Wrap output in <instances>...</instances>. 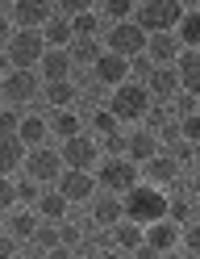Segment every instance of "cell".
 Listing matches in <instances>:
<instances>
[{"label":"cell","instance_id":"1","mask_svg":"<svg viewBox=\"0 0 200 259\" xmlns=\"http://www.w3.org/2000/svg\"><path fill=\"white\" fill-rule=\"evenodd\" d=\"M167 218V192H159L155 184H138L121 197V222H133V226H155Z\"/></svg>","mask_w":200,"mask_h":259},{"label":"cell","instance_id":"2","mask_svg":"<svg viewBox=\"0 0 200 259\" xmlns=\"http://www.w3.org/2000/svg\"><path fill=\"white\" fill-rule=\"evenodd\" d=\"M183 17V5H175V0H142V5H133V25L142 29L146 38L155 34H175V25Z\"/></svg>","mask_w":200,"mask_h":259},{"label":"cell","instance_id":"3","mask_svg":"<svg viewBox=\"0 0 200 259\" xmlns=\"http://www.w3.org/2000/svg\"><path fill=\"white\" fill-rule=\"evenodd\" d=\"M46 55V42H42V29H17V34H9L5 42V59L13 71H33Z\"/></svg>","mask_w":200,"mask_h":259},{"label":"cell","instance_id":"4","mask_svg":"<svg viewBox=\"0 0 200 259\" xmlns=\"http://www.w3.org/2000/svg\"><path fill=\"white\" fill-rule=\"evenodd\" d=\"M92 180L105 188V192L121 197V192L138 188V163H129V159H105V163H100V171L92 176Z\"/></svg>","mask_w":200,"mask_h":259},{"label":"cell","instance_id":"5","mask_svg":"<svg viewBox=\"0 0 200 259\" xmlns=\"http://www.w3.org/2000/svg\"><path fill=\"white\" fill-rule=\"evenodd\" d=\"M146 109H150V92L142 84H121L113 92V105H109V113L117 121H142Z\"/></svg>","mask_w":200,"mask_h":259},{"label":"cell","instance_id":"6","mask_svg":"<svg viewBox=\"0 0 200 259\" xmlns=\"http://www.w3.org/2000/svg\"><path fill=\"white\" fill-rule=\"evenodd\" d=\"M105 46H109V55L138 59V55H146V34H142V29L133 25V21H121V25H109Z\"/></svg>","mask_w":200,"mask_h":259},{"label":"cell","instance_id":"7","mask_svg":"<svg viewBox=\"0 0 200 259\" xmlns=\"http://www.w3.org/2000/svg\"><path fill=\"white\" fill-rule=\"evenodd\" d=\"M21 167H25V176L33 184H50V180L63 176V159H59V151H50V147H33V151H25Z\"/></svg>","mask_w":200,"mask_h":259},{"label":"cell","instance_id":"8","mask_svg":"<svg viewBox=\"0 0 200 259\" xmlns=\"http://www.w3.org/2000/svg\"><path fill=\"white\" fill-rule=\"evenodd\" d=\"M59 159H63V167H67V171H92L100 155H96V142L79 134V138H67V142H63Z\"/></svg>","mask_w":200,"mask_h":259},{"label":"cell","instance_id":"9","mask_svg":"<svg viewBox=\"0 0 200 259\" xmlns=\"http://www.w3.org/2000/svg\"><path fill=\"white\" fill-rule=\"evenodd\" d=\"M42 96V84H38V71H9L5 75V101L13 105H29Z\"/></svg>","mask_w":200,"mask_h":259},{"label":"cell","instance_id":"10","mask_svg":"<svg viewBox=\"0 0 200 259\" xmlns=\"http://www.w3.org/2000/svg\"><path fill=\"white\" fill-rule=\"evenodd\" d=\"M59 197H63L67 205L92 201V197H96V180H92V171H63V176H59Z\"/></svg>","mask_w":200,"mask_h":259},{"label":"cell","instance_id":"11","mask_svg":"<svg viewBox=\"0 0 200 259\" xmlns=\"http://www.w3.org/2000/svg\"><path fill=\"white\" fill-rule=\"evenodd\" d=\"M92 75L100 79V84H109V88H121L125 79H129V59H121V55H109V51H100V59L92 63Z\"/></svg>","mask_w":200,"mask_h":259},{"label":"cell","instance_id":"12","mask_svg":"<svg viewBox=\"0 0 200 259\" xmlns=\"http://www.w3.org/2000/svg\"><path fill=\"white\" fill-rule=\"evenodd\" d=\"M50 17H55V5H42V0H17L13 5V25L21 29H42Z\"/></svg>","mask_w":200,"mask_h":259},{"label":"cell","instance_id":"13","mask_svg":"<svg viewBox=\"0 0 200 259\" xmlns=\"http://www.w3.org/2000/svg\"><path fill=\"white\" fill-rule=\"evenodd\" d=\"M171 67H175V75H179V92L196 96V92H200V51H179Z\"/></svg>","mask_w":200,"mask_h":259},{"label":"cell","instance_id":"14","mask_svg":"<svg viewBox=\"0 0 200 259\" xmlns=\"http://www.w3.org/2000/svg\"><path fill=\"white\" fill-rule=\"evenodd\" d=\"M142 242H146V247H155L159 255H167L179 242V226L171 218H163V222H155V226H146V230H142Z\"/></svg>","mask_w":200,"mask_h":259},{"label":"cell","instance_id":"15","mask_svg":"<svg viewBox=\"0 0 200 259\" xmlns=\"http://www.w3.org/2000/svg\"><path fill=\"white\" fill-rule=\"evenodd\" d=\"M125 155H129V163H150V159L159 155V138L150 134V130H133L125 138Z\"/></svg>","mask_w":200,"mask_h":259},{"label":"cell","instance_id":"16","mask_svg":"<svg viewBox=\"0 0 200 259\" xmlns=\"http://www.w3.org/2000/svg\"><path fill=\"white\" fill-rule=\"evenodd\" d=\"M146 55H150V63H155V67H171L175 55H179L175 34H155V38H146Z\"/></svg>","mask_w":200,"mask_h":259},{"label":"cell","instance_id":"17","mask_svg":"<svg viewBox=\"0 0 200 259\" xmlns=\"http://www.w3.org/2000/svg\"><path fill=\"white\" fill-rule=\"evenodd\" d=\"M146 92L159 96V101H171V96L179 92V75H175V67H155V71H150V79H146Z\"/></svg>","mask_w":200,"mask_h":259},{"label":"cell","instance_id":"18","mask_svg":"<svg viewBox=\"0 0 200 259\" xmlns=\"http://www.w3.org/2000/svg\"><path fill=\"white\" fill-rule=\"evenodd\" d=\"M92 222H96V226H105V230H109V226H117V222H121V197H113V192H100V197L92 201Z\"/></svg>","mask_w":200,"mask_h":259},{"label":"cell","instance_id":"19","mask_svg":"<svg viewBox=\"0 0 200 259\" xmlns=\"http://www.w3.org/2000/svg\"><path fill=\"white\" fill-rule=\"evenodd\" d=\"M38 67H42V79H46V84H63V79L71 75V59H67V51H46Z\"/></svg>","mask_w":200,"mask_h":259},{"label":"cell","instance_id":"20","mask_svg":"<svg viewBox=\"0 0 200 259\" xmlns=\"http://www.w3.org/2000/svg\"><path fill=\"white\" fill-rule=\"evenodd\" d=\"M21 159H25L21 138L17 134H0V176H5V180H9V171L21 167Z\"/></svg>","mask_w":200,"mask_h":259},{"label":"cell","instance_id":"21","mask_svg":"<svg viewBox=\"0 0 200 259\" xmlns=\"http://www.w3.org/2000/svg\"><path fill=\"white\" fill-rule=\"evenodd\" d=\"M46 134H50V125H46V117H25V121H17V138H21V147H46Z\"/></svg>","mask_w":200,"mask_h":259},{"label":"cell","instance_id":"22","mask_svg":"<svg viewBox=\"0 0 200 259\" xmlns=\"http://www.w3.org/2000/svg\"><path fill=\"white\" fill-rule=\"evenodd\" d=\"M42 42H46V51H67V46H71V21L67 17H50L42 25Z\"/></svg>","mask_w":200,"mask_h":259},{"label":"cell","instance_id":"23","mask_svg":"<svg viewBox=\"0 0 200 259\" xmlns=\"http://www.w3.org/2000/svg\"><path fill=\"white\" fill-rule=\"evenodd\" d=\"M146 176H150L155 184H175V180H179V163H175L171 155H155V159L146 163Z\"/></svg>","mask_w":200,"mask_h":259},{"label":"cell","instance_id":"24","mask_svg":"<svg viewBox=\"0 0 200 259\" xmlns=\"http://www.w3.org/2000/svg\"><path fill=\"white\" fill-rule=\"evenodd\" d=\"M46 125H50V134H59L63 142L83 134V121L75 117V109H59V113H55V121H46Z\"/></svg>","mask_w":200,"mask_h":259},{"label":"cell","instance_id":"25","mask_svg":"<svg viewBox=\"0 0 200 259\" xmlns=\"http://www.w3.org/2000/svg\"><path fill=\"white\" fill-rule=\"evenodd\" d=\"M175 42H183V46H188V51H196V46H200V13H196V9H188V13H183V17H179Z\"/></svg>","mask_w":200,"mask_h":259},{"label":"cell","instance_id":"26","mask_svg":"<svg viewBox=\"0 0 200 259\" xmlns=\"http://www.w3.org/2000/svg\"><path fill=\"white\" fill-rule=\"evenodd\" d=\"M96 34H100V21L92 17V13L71 17V38H75V42H96Z\"/></svg>","mask_w":200,"mask_h":259},{"label":"cell","instance_id":"27","mask_svg":"<svg viewBox=\"0 0 200 259\" xmlns=\"http://www.w3.org/2000/svg\"><path fill=\"white\" fill-rule=\"evenodd\" d=\"M113 242H117V247H125V251L142 247V226H133V222H117V226H113Z\"/></svg>","mask_w":200,"mask_h":259},{"label":"cell","instance_id":"28","mask_svg":"<svg viewBox=\"0 0 200 259\" xmlns=\"http://www.w3.org/2000/svg\"><path fill=\"white\" fill-rule=\"evenodd\" d=\"M42 96H46L55 109H71V101H75V84H67V79H63V84H46Z\"/></svg>","mask_w":200,"mask_h":259},{"label":"cell","instance_id":"29","mask_svg":"<svg viewBox=\"0 0 200 259\" xmlns=\"http://www.w3.org/2000/svg\"><path fill=\"white\" fill-rule=\"evenodd\" d=\"M38 213H42L46 222H63V213H67V201L59 197V192H42V197H38Z\"/></svg>","mask_w":200,"mask_h":259},{"label":"cell","instance_id":"30","mask_svg":"<svg viewBox=\"0 0 200 259\" xmlns=\"http://www.w3.org/2000/svg\"><path fill=\"white\" fill-rule=\"evenodd\" d=\"M67 59H71V67L75 63H96L100 59V42H71L67 46Z\"/></svg>","mask_w":200,"mask_h":259},{"label":"cell","instance_id":"31","mask_svg":"<svg viewBox=\"0 0 200 259\" xmlns=\"http://www.w3.org/2000/svg\"><path fill=\"white\" fill-rule=\"evenodd\" d=\"M33 230H38V218H33V213H17V218L9 222V238H13V242L33 238Z\"/></svg>","mask_w":200,"mask_h":259},{"label":"cell","instance_id":"32","mask_svg":"<svg viewBox=\"0 0 200 259\" xmlns=\"http://www.w3.org/2000/svg\"><path fill=\"white\" fill-rule=\"evenodd\" d=\"M55 230H59V247H67V251H75L79 242H83V234H79L75 222H55Z\"/></svg>","mask_w":200,"mask_h":259},{"label":"cell","instance_id":"33","mask_svg":"<svg viewBox=\"0 0 200 259\" xmlns=\"http://www.w3.org/2000/svg\"><path fill=\"white\" fill-rule=\"evenodd\" d=\"M100 9H105V17H113V25H121V21L133 17V5H129V0H105Z\"/></svg>","mask_w":200,"mask_h":259},{"label":"cell","instance_id":"34","mask_svg":"<svg viewBox=\"0 0 200 259\" xmlns=\"http://www.w3.org/2000/svg\"><path fill=\"white\" fill-rule=\"evenodd\" d=\"M150 71H155V63H150L146 55H138V59H129V84H142V88H146V79H150Z\"/></svg>","mask_w":200,"mask_h":259},{"label":"cell","instance_id":"35","mask_svg":"<svg viewBox=\"0 0 200 259\" xmlns=\"http://www.w3.org/2000/svg\"><path fill=\"white\" fill-rule=\"evenodd\" d=\"M33 242H38V251L46 255V251H55L59 247V230H55V226H42L38 222V230H33Z\"/></svg>","mask_w":200,"mask_h":259},{"label":"cell","instance_id":"36","mask_svg":"<svg viewBox=\"0 0 200 259\" xmlns=\"http://www.w3.org/2000/svg\"><path fill=\"white\" fill-rule=\"evenodd\" d=\"M167 218H171L175 226H179V222H188V218H192V197H175V201H167Z\"/></svg>","mask_w":200,"mask_h":259},{"label":"cell","instance_id":"37","mask_svg":"<svg viewBox=\"0 0 200 259\" xmlns=\"http://www.w3.org/2000/svg\"><path fill=\"white\" fill-rule=\"evenodd\" d=\"M92 125H96V130H100V134H105V138H113L117 130H121V125H117V117H113L109 109H96V117H92Z\"/></svg>","mask_w":200,"mask_h":259},{"label":"cell","instance_id":"38","mask_svg":"<svg viewBox=\"0 0 200 259\" xmlns=\"http://www.w3.org/2000/svg\"><path fill=\"white\" fill-rule=\"evenodd\" d=\"M13 201H17V188L5 180V176H0V213H5V209H13Z\"/></svg>","mask_w":200,"mask_h":259},{"label":"cell","instance_id":"39","mask_svg":"<svg viewBox=\"0 0 200 259\" xmlns=\"http://www.w3.org/2000/svg\"><path fill=\"white\" fill-rule=\"evenodd\" d=\"M38 197H42V192H38V184H33V180H25L21 188H17V201H25V205H38Z\"/></svg>","mask_w":200,"mask_h":259},{"label":"cell","instance_id":"40","mask_svg":"<svg viewBox=\"0 0 200 259\" xmlns=\"http://www.w3.org/2000/svg\"><path fill=\"white\" fill-rule=\"evenodd\" d=\"M105 155H109V159H121V155H125V138H121V134L105 138Z\"/></svg>","mask_w":200,"mask_h":259},{"label":"cell","instance_id":"41","mask_svg":"<svg viewBox=\"0 0 200 259\" xmlns=\"http://www.w3.org/2000/svg\"><path fill=\"white\" fill-rule=\"evenodd\" d=\"M171 101H175V109L183 113V117H196V96L183 92V96H171Z\"/></svg>","mask_w":200,"mask_h":259},{"label":"cell","instance_id":"42","mask_svg":"<svg viewBox=\"0 0 200 259\" xmlns=\"http://www.w3.org/2000/svg\"><path fill=\"white\" fill-rule=\"evenodd\" d=\"M183 242H188V259H196V255H200V230H196V226H188Z\"/></svg>","mask_w":200,"mask_h":259},{"label":"cell","instance_id":"43","mask_svg":"<svg viewBox=\"0 0 200 259\" xmlns=\"http://www.w3.org/2000/svg\"><path fill=\"white\" fill-rule=\"evenodd\" d=\"M142 121H146V125H159V130H163V125H167V109H146V117H142Z\"/></svg>","mask_w":200,"mask_h":259},{"label":"cell","instance_id":"44","mask_svg":"<svg viewBox=\"0 0 200 259\" xmlns=\"http://www.w3.org/2000/svg\"><path fill=\"white\" fill-rule=\"evenodd\" d=\"M0 134H17V113H0Z\"/></svg>","mask_w":200,"mask_h":259},{"label":"cell","instance_id":"45","mask_svg":"<svg viewBox=\"0 0 200 259\" xmlns=\"http://www.w3.org/2000/svg\"><path fill=\"white\" fill-rule=\"evenodd\" d=\"M163 142H167V147H175V142H179V121H167L163 125Z\"/></svg>","mask_w":200,"mask_h":259},{"label":"cell","instance_id":"46","mask_svg":"<svg viewBox=\"0 0 200 259\" xmlns=\"http://www.w3.org/2000/svg\"><path fill=\"white\" fill-rule=\"evenodd\" d=\"M13 255H17V242L9 234H0V259H13Z\"/></svg>","mask_w":200,"mask_h":259},{"label":"cell","instance_id":"47","mask_svg":"<svg viewBox=\"0 0 200 259\" xmlns=\"http://www.w3.org/2000/svg\"><path fill=\"white\" fill-rule=\"evenodd\" d=\"M133 259H163L155 247H146V242H142V247H133Z\"/></svg>","mask_w":200,"mask_h":259},{"label":"cell","instance_id":"48","mask_svg":"<svg viewBox=\"0 0 200 259\" xmlns=\"http://www.w3.org/2000/svg\"><path fill=\"white\" fill-rule=\"evenodd\" d=\"M9 34H13V29H9V17H5V9H0V46L9 42Z\"/></svg>","mask_w":200,"mask_h":259},{"label":"cell","instance_id":"49","mask_svg":"<svg viewBox=\"0 0 200 259\" xmlns=\"http://www.w3.org/2000/svg\"><path fill=\"white\" fill-rule=\"evenodd\" d=\"M46 259H75V251H67V247H55V251H46Z\"/></svg>","mask_w":200,"mask_h":259},{"label":"cell","instance_id":"50","mask_svg":"<svg viewBox=\"0 0 200 259\" xmlns=\"http://www.w3.org/2000/svg\"><path fill=\"white\" fill-rule=\"evenodd\" d=\"M5 75H9V59L0 55V79H5Z\"/></svg>","mask_w":200,"mask_h":259},{"label":"cell","instance_id":"51","mask_svg":"<svg viewBox=\"0 0 200 259\" xmlns=\"http://www.w3.org/2000/svg\"><path fill=\"white\" fill-rule=\"evenodd\" d=\"M96 259H117V255H113V251H100V255H96Z\"/></svg>","mask_w":200,"mask_h":259},{"label":"cell","instance_id":"52","mask_svg":"<svg viewBox=\"0 0 200 259\" xmlns=\"http://www.w3.org/2000/svg\"><path fill=\"white\" fill-rule=\"evenodd\" d=\"M163 259H179V255H175V251H167V255H163Z\"/></svg>","mask_w":200,"mask_h":259},{"label":"cell","instance_id":"53","mask_svg":"<svg viewBox=\"0 0 200 259\" xmlns=\"http://www.w3.org/2000/svg\"><path fill=\"white\" fill-rule=\"evenodd\" d=\"M0 92H5V79H0Z\"/></svg>","mask_w":200,"mask_h":259},{"label":"cell","instance_id":"54","mask_svg":"<svg viewBox=\"0 0 200 259\" xmlns=\"http://www.w3.org/2000/svg\"><path fill=\"white\" fill-rule=\"evenodd\" d=\"M13 259H21V255H13Z\"/></svg>","mask_w":200,"mask_h":259}]
</instances>
